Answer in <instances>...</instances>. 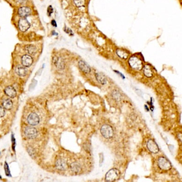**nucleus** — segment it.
<instances>
[{
    "label": "nucleus",
    "instance_id": "obj_1",
    "mask_svg": "<svg viewBox=\"0 0 182 182\" xmlns=\"http://www.w3.org/2000/svg\"><path fill=\"white\" fill-rule=\"evenodd\" d=\"M128 63L130 67L135 70H141L143 68V64L142 60L136 56L130 57Z\"/></svg>",
    "mask_w": 182,
    "mask_h": 182
},
{
    "label": "nucleus",
    "instance_id": "obj_2",
    "mask_svg": "<svg viewBox=\"0 0 182 182\" xmlns=\"http://www.w3.org/2000/svg\"><path fill=\"white\" fill-rule=\"evenodd\" d=\"M101 133L102 136L106 139L111 138L114 135L113 128L108 125H103L101 128Z\"/></svg>",
    "mask_w": 182,
    "mask_h": 182
},
{
    "label": "nucleus",
    "instance_id": "obj_3",
    "mask_svg": "<svg viewBox=\"0 0 182 182\" xmlns=\"http://www.w3.org/2000/svg\"><path fill=\"white\" fill-rule=\"evenodd\" d=\"M120 172L117 169L113 168L110 170L105 175V179L108 182H113L119 179Z\"/></svg>",
    "mask_w": 182,
    "mask_h": 182
},
{
    "label": "nucleus",
    "instance_id": "obj_4",
    "mask_svg": "<svg viewBox=\"0 0 182 182\" xmlns=\"http://www.w3.org/2000/svg\"><path fill=\"white\" fill-rule=\"evenodd\" d=\"M159 167L163 170H169L172 168V164L167 159L164 157H160L158 160Z\"/></svg>",
    "mask_w": 182,
    "mask_h": 182
},
{
    "label": "nucleus",
    "instance_id": "obj_5",
    "mask_svg": "<svg viewBox=\"0 0 182 182\" xmlns=\"http://www.w3.org/2000/svg\"><path fill=\"white\" fill-rule=\"evenodd\" d=\"M25 134L26 136L30 139H34L36 138L37 136V129L32 126H28L25 129Z\"/></svg>",
    "mask_w": 182,
    "mask_h": 182
},
{
    "label": "nucleus",
    "instance_id": "obj_6",
    "mask_svg": "<svg viewBox=\"0 0 182 182\" xmlns=\"http://www.w3.org/2000/svg\"><path fill=\"white\" fill-rule=\"evenodd\" d=\"M27 121L31 126H37L40 122L39 116L36 113H31L28 116Z\"/></svg>",
    "mask_w": 182,
    "mask_h": 182
},
{
    "label": "nucleus",
    "instance_id": "obj_7",
    "mask_svg": "<svg viewBox=\"0 0 182 182\" xmlns=\"http://www.w3.org/2000/svg\"><path fill=\"white\" fill-rule=\"evenodd\" d=\"M147 147L148 150L153 153H158L159 151L158 145L152 139H150L147 142Z\"/></svg>",
    "mask_w": 182,
    "mask_h": 182
},
{
    "label": "nucleus",
    "instance_id": "obj_8",
    "mask_svg": "<svg viewBox=\"0 0 182 182\" xmlns=\"http://www.w3.org/2000/svg\"><path fill=\"white\" fill-rule=\"evenodd\" d=\"M18 27L21 31L25 32L30 28V24L25 18H22L18 22Z\"/></svg>",
    "mask_w": 182,
    "mask_h": 182
},
{
    "label": "nucleus",
    "instance_id": "obj_9",
    "mask_svg": "<svg viewBox=\"0 0 182 182\" xmlns=\"http://www.w3.org/2000/svg\"><path fill=\"white\" fill-rule=\"evenodd\" d=\"M78 66H79V69L81 70L83 73L85 74H88L90 73L91 71L90 67L85 61L83 60L79 61L78 63Z\"/></svg>",
    "mask_w": 182,
    "mask_h": 182
},
{
    "label": "nucleus",
    "instance_id": "obj_10",
    "mask_svg": "<svg viewBox=\"0 0 182 182\" xmlns=\"http://www.w3.org/2000/svg\"><path fill=\"white\" fill-rule=\"evenodd\" d=\"M21 62L23 66L25 67H29L33 64V59L30 55L25 54L21 57Z\"/></svg>",
    "mask_w": 182,
    "mask_h": 182
},
{
    "label": "nucleus",
    "instance_id": "obj_11",
    "mask_svg": "<svg viewBox=\"0 0 182 182\" xmlns=\"http://www.w3.org/2000/svg\"><path fill=\"white\" fill-rule=\"evenodd\" d=\"M32 12L30 8L27 7H20L19 9L18 13L21 18H26L30 16Z\"/></svg>",
    "mask_w": 182,
    "mask_h": 182
},
{
    "label": "nucleus",
    "instance_id": "obj_12",
    "mask_svg": "<svg viewBox=\"0 0 182 182\" xmlns=\"http://www.w3.org/2000/svg\"><path fill=\"white\" fill-rule=\"evenodd\" d=\"M4 93L8 96L10 98H14L16 96L17 93L14 87L8 86L4 89Z\"/></svg>",
    "mask_w": 182,
    "mask_h": 182
},
{
    "label": "nucleus",
    "instance_id": "obj_13",
    "mask_svg": "<svg viewBox=\"0 0 182 182\" xmlns=\"http://www.w3.org/2000/svg\"><path fill=\"white\" fill-rule=\"evenodd\" d=\"M56 167L58 170H64L67 168V164L63 159H59L56 162Z\"/></svg>",
    "mask_w": 182,
    "mask_h": 182
},
{
    "label": "nucleus",
    "instance_id": "obj_14",
    "mask_svg": "<svg viewBox=\"0 0 182 182\" xmlns=\"http://www.w3.org/2000/svg\"><path fill=\"white\" fill-rule=\"evenodd\" d=\"M15 71L18 76L20 77H24L27 75V69L23 66H18L16 68Z\"/></svg>",
    "mask_w": 182,
    "mask_h": 182
},
{
    "label": "nucleus",
    "instance_id": "obj_15",
    "mask_svg": "<svg viewBox=\"0 0 182 182\" xmlns=\"http://www.w3.org/2000/svg\"><path fill=\"white\" fill-rule=\"evenodd\" d=\"M95 77L96 80L98 81V82L101 84V85H105L108 83L107 78L104 75L102 74L101 73H96L95 74Z\"/></svg>",
    "mask_w": 182,
    "mask_h": 182
},
{
    "label": "nucleus",
    "instance_id": "obj_16",
    "mask_svg": "<svg viewBox=\"0 0 182 182\" xmlns=\"http://www.w3.org/2000/svg\"><path fill=\"white\" fill-rule=\"evenodd\" d=\"M3 107L7 110H11L13 107V102L9 98H6L2 101Z\"/></svg>",
    "mask_w": 182,
    "mask_h": 182
},
{
    "label": "nucleus",
    "instance_id": "obj_17",
    "mask_svg": "<svg viewBox=\"0 0 182 182\" xmlns=\"http://www.w3.org/2000/svg\"><path fill=\"white\" fill-rule=\"evenodd\" d=\"M71 170L74 173H79L81 172L82 170V167L81 165L78 162H72L70 165Z\"/></svg>",
    "mask_w": 182,
    "mask_h": 182
},
{
    "label": "nucleus",
    "instance_id": "obj_18",
    "mask_svg": "<svg viewBox=\"0 0 182 182\" xmlns=\"http://www.w3.org/2000/svg\"><path fill=\"white\" fill-rule=\"evenodd\" d=\"M143 73L146 77L148 78L152 77L153 76V71H152V68L148 65L146 64L144 66V67L143 68Z\"/></svg>",
    "mask_w": 182,
    "mask_h": 182
},
{
    "label": "nucleus",
    "instance_id": "obj_19",
    "mask_svg": "<svg viewBox=\"0 0 182 182\" xmlns=\"http://www.w3.org/2000/svg\"><path fill=\"white\" fill-rule=\"evenodd\" d=\"M53 62L56 66L59 68L61 69H63L65 68V64L64 61L62 59H60L57 57H55L53 59Z\"/></svg>",
    "mask_w": 182,
    "mask_h": 182
},
{
    "label": "nucleus",
    "instance_id": "obj_20",
    "mask_svg": "<svg viewBox=\"0 0 182 182\" xmlns=\"http://www.w3.org/2000/svg\"><path fill=\"white\" fill-rule=\"evenodd\" d=\"M25 50L28 54L34 55L36 53L37 49V47L32 44H28L25 46Z\"/></svg>",
    "mask_w": 182,
    "mask_h": 182
},
{
    "label": "nucleus",
    "instance_id": "obj_21",
    "mask_svg": "<svg viewBox=\"0 0 182 182\" xmlns=\"http://www.w3.org/2000/svg\"><path fill=\"white\" fill-rule=\"evenodd\" d=\"M117 54L119 57L122 59H126L129 56V54L125 51L121 49H118L117 50Z\"/></svg>",
    "mask_w": 182,
    "mask_h": 182
},
{
    "label": "nucleus",
    "instance_id": "obj_22",
    "mask_svg": "<svg viewBox=\"0 0 182 182\" xmlns=\"http://www.w3.org/2000/svg\"><path fill=\"white\" fill-rule=\"evenodd\" d=\"M112 96L115 101H120L121 99V94L118 90H114L113 91Z\"/></svg>",
    "mask_w": 182,
    "mask_h": 182
},
{
    "label": "nucleus",
    "instance_id": "obj_23",
    "mask_svg": "<svg viewBox=\"0 0 182 182\" xmlns=\"http://www.w3.org/2000/svg\"><path fill=\"white\" fill-rule=\"evenodd\" d=\"M75 5L77 7H83L85 5V0H73Z\"/></svg>",
    "mask_w": 182,
    "mask_h": 182
},
{
    "label": "nucleus",
    "instance_id": "obj_24",
    "mask_svg": "<svg viewBox=\"0 0 182 182\" xmlns=\"http://www.w3.org/2000/svg\"><path fill=\"white\" fill-rule=\"evenodd\" d=\"M4 172L7 176H11V173H10V168L9 167L8 164L7 162H5L4 163Z\"/></svg>",
    "mask_w": 182,
    "mask_h": 182
},
{
    "label": "nucleus",
    "instance_id": "obj_25",
    "mask_svg": "<svg viewBox=\"0 0 182 182\" xmlns=\"http://www.w3.org/2000/svg\"><path fill=\"white\" fill-rule=\"evenodd\" d=\"M5 114H6V111H5L4 108L3 107V106L0 105V117H3L5 115Z\"/></svg>",
    "mask_w": 182,
    "mask_h": 182
},
{
    "label": "nucleus",
    "instance_id": "obj_26",
    "mask_svg": "<svg viewBox=\"0 0 182 182\" xmlns=\"http://www.w3.org/2000/svg\"><path fill=\"white\" fill-rule=\"evenodd\" d=\"M48 13L49 14V16H50L51 14L52 13V11H53V10H52V8L51 6H49V7L48 8Z\"/></svg>",
    "mask_w": 182,
    "mask_h": 182
},
{
    "label": "nucleus",
    "instance_id": "obj_27",
    "mask_svg": "<svg viewBox=\"0 0 182 182\" xmlns=\"http://www.w3.org/2000/svg\"><path fill=\"white\" fill-rule=\"evenodd\" d=\"M65 31L68 34H70V35H73V32H72V31L70 29H69V28H66V29H65Z\"/></svg>",
    "mask_w": 182,
    "mask_h": 182
},
{
    "label": "nucleus",
    "instance_id": "obj_28",
    "mask_svg": "<svg viewBox=\"0 0 182 182\" xmlns=\"http://www.w3.org/2000/svg\"><path fill=\"white\" fill-rule=\"evenodd\" d=\"M114 72H115V73H117L119 75H120V76H121V77L123 79H125V76H124L122 74H121V73H120L119 71H118L117 70H114Z\"/></svg>",
    "mask_w": 182,
    "mask_h": 182
},
{
    "label": "nucleus",
    "instance_id": "obj_29",
    "mask_svg": "<svg viewBox=\"0 0 182 182\" xmlns=\"http://www.w3.org/2000/svg\"><path fill=\"white\" fill-rule=\"evenodd\" d=\"M51 24L54 27H57V23L56 22V21L54 20H52L51 21Z\"/></svg>",
    "mask_w": 182,
    "mask_h": 182
},
{
    "label": "nucleus",
    "instance_id": "obj_30",
    "mask_svg": "<svg viewBox=\"0 0 182 182\" xmlns=\"http://www.w3.org/2000/svg\"><path fill=\"white\" fill-rule=\"evenodd\" d=\"M18 2H19L20 4H23L25 2H26L27 0H17Z\"/></svg>",
    "mask_w": 182,
    "mask_h": 182
}]
</instances>
